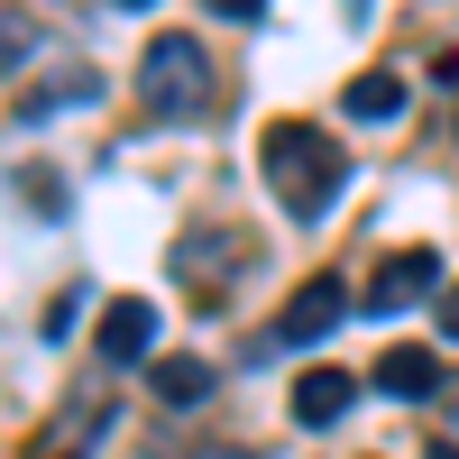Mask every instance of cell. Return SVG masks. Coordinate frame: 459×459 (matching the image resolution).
<instances>
[{
	"label": "cell",
	"instance_id": "cell-1",
	"mask_svg": "<svg viewBox=\"0 0 459 459\" xmlns=\"http://www.w3.org/2000/svg\"><path fill=\"white\" fill-rule=\"evenodd\" d=\"M257 166H266V194L285 203V221H322V212L340 203V184H350V157H340V138H331V129H313V120H266Z\"/></svg>",
	"mask_w": 459,
	"mask_h": 459
},
{
	"label": "cell",
	"instance_id": "cell-12",
	"mask_svg": "<svg viewBox=\"0 0 459 459\" xmlns=\"http://www.w3.org/2000/svg\"><path fill=\"white\" fill-rule=\"evenodd\" d=\"M28 203H37V212H47V221H56V212H65V184H56L47 166H37V175H28Z\"/></svg>",
	"mask_w": 459,
	"mask_h": 459
},
{
	"label": "cell",
	"instance_id": "cell-10",
	"mask_svg": "<svg viewBox=\"0 0 459 459\" xmlns=\"http://www.w3.org/2000/svg\"><path fill=\"white\" fill-rule=\"evenodd\" d=\"M157 395L166 404H203L212 395V359H157Z\"/></svg>",
	"mask_w": 459,
	"mask_h": 459
},
{
	"label": "cell",
	"instance_id": "cell-17",
	"mask_svg": "<svg viewBox=\"0 0 459 459\" xmlns=\"http://www.w3.org/2000/svg\"><path fill=\"white\" fill-rule=\"evenodd\" d=\"M56 459H65V450H56Z\"/></svg>",
	"mask_w": 459,
	"mask_h": 459
},
{
	"label": "cell",
	"instance_id": "cell-4",
	"mask_svg": "<svg viewBox=\"0 0 459 459\" xmlns=\"http://www.w3.org/2000/svg\"><path fill=\"white\" fill-rule=\"evenodd\" d=\"M432 294H441V257H432V248H395V257L368 276V313L395 322V313H413V303H432Z\"/></svg>",
	"mask_w": 459,
	"mask_h": 459
},
{
	"label": "cell",
	"instance_id": "cell-8",
	"mask_svg": "<svg viewBox=\"0 0 459 459\" xmlns=\"http://www.w3.org/2000/svg\"><path fill=\"white\" fill-rule=\"evenodd\" d=\"M377 386H386V395H404V404H423V395H441V359L404 340V350H386V359H377Z\"/></svg>",
	"mask_w": 459,
	"mask_h": 459
},
{
	"label": "cell",
	"instance_id": "cell-2",
	"mask_svg": "<svg viewBox=\"0 0 459 459\" xmlns=\"http://www.w3.org/2000/svg\"><path fill=\"white\" fill-rule=\"evenodd\" d=\"M138 101L157 110V120H194V110H212V56H203V37H147V56H138Z\"/></svg>",
	"mask_w": 459,
	"mask_h": 459
},
{
	"label": "cell",
	"instance_id": "cell-14",
	"mask_svg": "<svg viewBox=\"0 0 459 459\" xmlns=\"http://www.w3.org/2000/svg\"><path fill=\"white\" fill-rule=\"evenodd\" d=\"M441 340H459V285L441 294Z\"/></svg>",
	"mask_w": 459,
	"mask_h": 459
},
{
	"label": "cell",
	"instance_id": "cell-13",
	"mask_svg": "<svg viewBox=\"0 0 459 459\" xmlns=\"http://www.w3.org/2000/svg\"><path fill=\"white\" fill-rule=\"evenodd\" d=\"M203 10H212V19H257L266 0H203Z\"/></svg>",
	"mask_w": 459,
	"mask_h": 459
},
{
	"label": "cell",
	"instance_id": "cell-5",
	"mask_svg": "<svg viewBox=\"0 0 459 459\" xmlns=\"http://www.w3.org/2000/svg\"><path fill=\"white\" fill-rule=\"evenodd\" d=\"M101 359L110 368H138L147 350H157V303H147V294H120V303H101Z\"/></svg>",
	"mask_w": 459,
	"mask_h": 459
},
{
	"label": "cell",
	"instance_id": "cell-15",
	"mask_svg": "<svg viewBox=\"0 0 459 459\" xmlns=\"http://www.w3.org/2000/svg\"><path fill=\"white\" fill-rule=\"evenodd\" d=\"M423 459H459V441H432V450H423Z\"/></svg>",
	"mask_w": 459,
	"mask_h": 459
},
{
	"label": "cell",
	"instance_id": "cell-7",
	"mask_svg": "<svg viewBox=\"0 0 459 459\" xmlns=\"http://www.w3.org/2000/svg\"><path fill=\"white\" fill-rule=\"evenodd\" d=\"M340 110H350V120H377V129H386L395 110H404V74H395V65H368V74H350Z\"/></svg>",
	"mask_w": 459,
	"mask_h": 459
},
{
	"label": "cell",
	"instance_id": "cell-9",
	"mask_svg": "<svg viewBox=\"0 0 459 459\" xmlns=\"http://www.w3.org/2000/svg\"><path fill=\"white\" fill-rule=\"evenodd\" d=\"M92 92H101V74H92V65H65L56 83L19 92V120H47V110H65V101H92Z\"/></svg>",
	"mask_w": 459,
	"mask_h": 459
},
{
	"label": "cell",
	"instance_id": "cell-16",
	"mask_svg": "<svg viewBox=\"0 0 459 459\" xmlns=\"http://www.w3.org/2000/svg\"><path fill=\"white\" fill-rule=\"evenodd\" d=\"M120 10H157V0H120Z\"/></svg>",
	"mask_w": 459,
	"mask_h": 459
},
{
	"label": "cell",
	"instance_id": "cell-3",
	"mask_svg": "<svg viewBox=\"0 0 459 459\" xmlns=\"http://www.w3.org/2000/svg\"><path fill=\"white\" fill-rule=\"evenodd\" d=\"M340 313H350V285H340V276H313V285H294V303L276 313V331H266V340H248V359H276V350H303V340L340 331Z\"/></svg>",
	"mask_w": 459,
	"mask_h": 459
},
{
	"label": "cell",
	"instance_id": "cell-11",
	"mask_svg": "<svg viewBox=\"0 0 459 459\" xmlns=\"http://www.w3.org/2000/svg\"><path fill=\"white\" fill-rule=\"evenodd\" d=\"M28 56H37V37H28V28H19V19H0V74H19V65H28Z\"/></svg>",
	"mask_w": 459,
	"mask_h": 459
},
{
	"label": "cell",
	"instance_id": "cell-6",
	"mask_svg": "<svg viewBox=\"0 0 459 459\" xmlns=\"http://www.w3.org/2000/svg\"><path fill=\"white\" fill-rule=\"evenodd\" d=\"M350 395H359L350 368H303V386H294V423H303V432H331L340 413H350Z\"/></svg>",
	"mask_w": 459,
	"mask_h": 459
}]
</instances>
